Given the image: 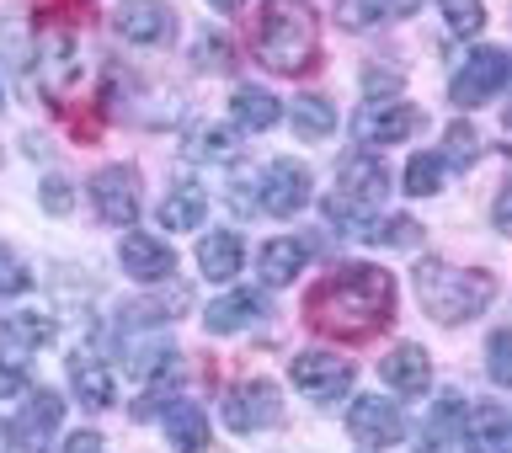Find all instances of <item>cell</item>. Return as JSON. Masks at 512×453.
Masks as SVG:
<instances>
[{"mask_svg": "<svg viewBox=\"0 0 512 453\" xmlns=\"http://www.w3.org/2000/svg\"><path fill=\"white\" fill-rule=\"evenodd\" d=\"M347 432H352V443H363V448H395L406 438V416H400V406L384 395H358L347 406Z\"/></svg>", "mask_w": 512, "mask_h": 453, "instance_id": "9", "label": "cell"}, {"mask_svg": "<svg viewBox=\"0 0 512 453\" xmlns=\"http://www.w3.org/2000/svg\"><path fill=\"white\" fill-rule=\"evenodd\" d=\"M352 368L347 358H336V352H299L294 363H288V379L299 384V395L320 400V406H331V400L352 395Z\"/></svg>", "mask_w": 512, "mask_h": 453, "instance_id": "7", "label": "cell"}, {"mask_svg": "<svg viewBox=\"0 0 512 453\" xmlns=\"http://www.w3.org/2000/svg\"><path fill=\"white\" fill-rule=\"evenodd\" d=\"M459 453H512V422L502 406H475L459 416Z\"/></svg>", "mask_w": 512, "mask_h": 453, "instance_id": "16", "label": "cell"}, {"mask_svg": "<svg viewBox=\"0 0 512 453\" xmlns=\"http://www.w3.org/2000/svg\"><path fill=\"white\" fill-rule=\"evenodd\" d=\"M198 64H203V70H230V64H235L230 38H224V32H203V38H198Z\"/></svg>", "mask_w": 512, "mask_h": 453, "instance_id": "35", "label": "cell"}, {"mask_svg": "<svg viewBox=\"0 0 512 453\" xmlns=\"http://www.w3.org/2000/svg\"><path fill=\"white\" fill-rule=\"evenodd\" d=\"M422 107L411 102H363L358 112H352V139L368 144V150H390V144L422 134Z\"/></svg>", "mask_w": 512, "mask_h": 453, "instance_id": "5", "label": "cell"}, {"mask_svg": "<svg viewBox=\"0 0 512 453\" xmlns=\"http://www.w3.org/2000/svg\"><path fill=\"white\" fill-rule=\"evenodd\" d=\"M256 315H267V299L256 294V288H235V294H224V299L208 304L203 326H208V336H235V331H246Z\"/></svg>", "mask_w": 512, "mask_h": 453, "instance_id": "20", "label": "cell"}, {"mask_svg": "<svg viewBox=\"0 0 512 453\" xmlns=\"http://www.w3.org/2000/svg\"><path fill=\"white\" fill-rule=\"evenodd\" d=\"M32 288V272H27V262L16 256L11 246H0V294L6 299H16V294H27Z\"/></svg>", "mask_w": 512, "mask_h": 453, "instance_id": "33", "label": "cell"}, {"mask_svg": "<svg viewBox=\"0 0 512 453\" xmlns=\"http://www.w3.org/2000/svg\"><path fill=\"white\" fill-rule=\"evenodd\" d=\"M224 427L240 432V438H251V432H262V427H278L283 422V400H278V384L272 379H246V384H235L230 395H224Z\"/></svg>", "mask_w": 512, "mask_h": 453, "instance_id": "6", "label": "cell"}, {"mask_svg": "<svg viewBox=\"0 0 512 453\" xmlns=\"http://www.w3.org/2000/svg\"><path fill=\"white\" fill-rule=\"evenodd\" d=\"M59 422H64V400L54 390H32L22 416H16V427H11V438H16L22 453H48V448H54Z\"/></svg>", "mask_w": 512, "mask_h": 453, "instance_id": "14", "label": "cell"}, {"mask_svg": "<svg viewBox=\"0 0 512 453\" xmlns=\"http://www.w3.org/2000/svg\"><path fill=\"white\" fill-rule=\"evenodd\" d=\"M507 208H512V192L502 187V192H496V208H491V219H496V230H507Z\"/></svg>", "mask_w": 512, "mask_h": 453, "instance_id": "39", "label": "cell"}, {"mask_svg": "<svg viewBox=\"0 0 512 453\" xmlns=\"http://www.w3.org/2000/svg\"><path fill=\"white\" fill-rule=\"evenodd\" d=\"M438 155H443L448 171H470L475 155H480V134H475L470 123H454V128L443 134V150H438Z\"/></svg>", "mask_w": 512, "mask_h": 453, "instance_id": "30", "label": "cell"}, {"mask_svg": "<svg viewBox=\"0 0 512 453\" xmlns=\"http://www.w3.org/2000/svg\"><path fill=\"white\" fill-rule=\"evenodd\" d=\"M187 160H230L235 155V134L230 128H214V123H203V128H192L187 134Z\"/></svg>", "mask_w": 512, "mask_h": 453, "instance_id": "29", "label": "cell"}, {"mask_svg": "<svg viewBox=\"0 0 512 453\" xmlns=\"http://www.w3.org/2000/svg\"><path fill=\"white\" fill-rule=\"evenodd\" d=\"M336 198L363 208V214H374V208L390 198V166H384L379 155H347L342 171H336Z\"/></svg>", "mask_w": 512, "mask_h": 453, "instance_id": "10", "label": "cell"}, {"mask_svg": "<svg viewBox=\"0 0 512 453\" xmlns=\"http://www.w3.org/2000/svg\"><path fill=\"white\" fill-rule=\"evenodd\" d=\"M288 123H294V134H299V139H331L336 107L326 102V96H299L294 112H288Z\"/></svg>", "mask_w": 512, "mask_h": 453, "instance_id": "26", "label": "cell"}, {"mask_svg": "<svg viewBox=\"0 0 512 453\" xmlns=\"http://www.w3.org/2000/svg\"><path fill=\"white\" fill-rule=\"evenodd\" d=\"M390 320H395V278L384 267L347 262L331 278H320L310 294V326L326 336H342V342H363Z\"/></svg>", "mask_w": 512, "mask_h": 453, "instance_id": "1", "label": "cell"}, {"mask_svg": "<svg viewBox=\"0 0 512 453\" xmlns=\"http://www.w3.org/2000/svg\"><path fill=\"white\" fill-rule=\"evenodd\" d=\"M208 6H214V11H240L246 0H208Z\"/></svg>", "mask_w": 512, "mask_h": 453, "instance_id": "40", "label": "cell"}, {"mask_svg": "<svg viewBox=\"0 0 512 453\" xmlns=\"http://www.w3.org/2000/svg\"><path fill=\"white\" fill-rule=\"evenodd\" d=\"M208 214V192L198 182H176L166 192V203H160V224H166L171 235H182V230H198Z\"/></svg>", "mask_w": 512, "mask_h": 453, "instance_id": "24", "label": "cell"}, {"mask_svg": "<svg viewBox=\"0 0 512 453\" xmlns=\"http://www.w3.org/2000/svg\"><path fill=\"white\" fill-rule=\"evenodd\" d=\"M443 176H448V166H443L438 150H416L406 160V192H411V198H432V192H443Z\"/></svg>", "mask_w": 512, "mask_h": 453, "instance_id": "28", "label": "cell"}, {"mask_svg": "<svg viewBox=\"0 0 512 453\" xmlns=\"http://www.w3.org/2000/svg\"><path fill=\"white\" fill-rule=\"evenodd\" d=\"M443 22H448V32H459V38H475V32L486 27V6H480V0H443Z\"/></svg>", "mask_w": 512, "mask_h": 453, "instance_id": "32", "label": "cell"}, {"mask_svg": "<svg viewBox=\"0 0 512 453\" xmlns=\"http://www.w3.org/2000/svg\"><path fill=\"white\" fill-rule=\"evenodd\" d=\"M240 262H246V246H240L235 230H214V235L198 240V267H203L208 283H230L240 272Z\"/></svg>", "mask_w": 512, "mask_h": 453, "instance_id": "21", "label": "cell"}, {"mask_svg": "<svg viewBox=\"0 0 512 453\" xmlns=\"http://www.w3.org/2000/svg\"><path fill=\"white\" fill-rule=\"evenodd\" d=\"M368 246H384V251H406L422 240V224H416L411 214H390V219H368V230H363Z\"/></svg>", "mask_w": 512, "mask_h": 453, "instance_id": "27", "label": "cell"}, {"mask_svg": "<svg viewBox=\"0 0 512 453\" xmlns=\"http://www.w3.org/2000/svg\"><path fill=\"white\" fill-rule=\"evenodd\" d=\"M38 203H43L54 219H64V214L75 208V192H70V182H64V176H43V187H38Z\"/></svg>", "mask_w": 512, "mask_h": 453, "instance_id": "36", "label": "cell"}, {"mask_svg": "<svg viewBox=\"0 0 512 453\" xmlns=\"http://www.w3.org/2000/svg\"><path fill=\"white\" fill-rule=\"evenodd\" d=\"M64 453H102V432H91V427H80L64 438Z\"/></svg>", "mask_w": 512, "mask_h": 453, "instance_id": "38", "label": "cell"}, {"mask_svg": "<svg viewBox=\"0 0 512 453\" xmlns=\"http://www.w3.org/2000/svg\"><path fill=\"white\" fill-rule=\"evenodd\" d=\"M507 75H512V59L507 48H470V59L454 70V80H448V102L454 107H486L496 102V96L507 91Z\"/></svg>", "mask_w": 512, "mask_h": 453, "instance_id": "4", "label": "cell"}, {"mask_svg": "<svg viewBox=\"0 0 512 453\" xmlns=\"http://www.w3.org/2000/svg\"><path fill=\"white\" fill-rule=\"evenodd\" d=\"M507 352H512V331H496L491 336V347H486V374L496 390H507L512 384V363H507Z\"/></svg>", "mask_w": 512, "mask_h": 453, "instance_id": "34", "label": "cell"}, {"mask_svg": "<svg viewBox=\"0 0 512 453\" xmlns=\"http://www.w3.org/2000/svg\"><path fill=\"white\" fill-rule=\"evenodd\" d=\"M422 0H336V27L347 32H368L374 22H384V16H411Z\"/></svg>", "mask_w": 512, "mask_h": 453, "instance_id": "25", "label": "cell"}, {"mask_svg": "<svg viewBox=\"0 0 512 453\" xmlns=\"http://www.w3.org/2000/svg\"><path fill=\"white\" fill-rule=\"evenodd\" d=\"M304 267H310V246H304V240H294V235L267 240V246L256 251V278H262L267 288H288Z\"/></svg>", "mask_w": 512, "mask_h": 453, "instance_id": "19", "label": "cell"}, {"mask_svg": "<svg viewBox=\"0 0 512 453\" xmlns=\"http://www.w3.org/2000/svg\"><path fill=\"white\" fill-rule=\"evenodd\" d=\"M38 75L48 96H70L80 80V43L70 27H48L38 38Z\"/></svg>", "mask_w": 512, "mask_h": 453, "instance_id": "12", "label": "cell"}, {"mask_svg": "<svg viewBox=\"0 0 512 453\" xmlns=\"http://www.w3.org/2000/svg\"><path fill=\"white\" fill-rule=\"evenodd\" d=\"M0 107H6V91H0Z\"/></svg>", "mask_w": 512, "mask_h": 453, "instance_id": "42", "label": "cell"}, {"mask_svg": "<svg viewBox=\"0 0 512 453\" xmlns=\"http://www.w3.org/2000/svg\"><path fill=\"white\" fill-rule=\"evenodd\" d=\"M118 262L134 283H166L176 272V251L166 246V240L144 235V230H123L118 240Z\"/></svg>", "mask_w": 512, "mask_h": 453, "instance_id": "15", "label": "cell"}, {"mask_svg": "<svg viewBox=\"0 0 512 453\" xmlns=\"http://www.w3.org/2000/svg\"><path fill=\"white\" fill-rule=\"evenodd\" d=\"M27 395V368L16 358H0V400H16Z\"/></svg>", "mask_w": 512, "mask_h": 453, "instance_id": "37", "label": "cell"}, {"mask_svg": "<svg viewBox=\"0 0 512 453\" xmlns=\"http://www.w3.org/2000/svg\"><path fill=\"white\" fill-rule=\"evenodd\" d=\"M70 390L86 411H107L112 400H118V384H112V368H107L102 352H91V347L75 352L70 358Z\"/></svg>", "mask_w": 512, "mask_h": 453, "instance_id": "17", "label": "cell"}, {"mask_svg": "<svg viewBox=\"0 0 512 453\" xmlns=\"http://www.w3.org/2000/svg\"><path fill=\"white\" fill-rule=\"evenodd\" d=\"M6 336H11V342L22 347V352L48 347V342H54V320L38 315V310H22V315H11V320H6Z\"/></svg>", "mask_w": 512, "mask_h": 453, "instance_id": "31", "label": "cell"}, {"mask_svg": "<svg viewBox=\"0 0 512 453\" xmlns=\"http://www.w3.org/2000/svg\"><path fill=\"white\" fill-rule=\"evenodd\" d=\"M0 453H11V427H0Z\"/></svg>", "mask_w": 512, "mask_h": 453, "instance_id": "41", "label": "cell"}, {"mask_svg": "<svg viewBox=\"0 0 512 453\" xmlns=\"http://www.w3.org/2000/svg\"><path fill=\"white\" fill-rule=\"evenodd\" d=\"M112 32H118V38H128V43H144V48L171 43L176 11L166 6V0H123V6L112 11Z\"/></svg>", "mask_w": 512, "mask_h": 453, "instance_id": "13", "label": "cell"}, {"mask_svg": "<svg viewBox=\"0 0 512 453\" xmlns=\"http://www.w3.org/2000/svg\"><path fill=\"white\" fill-rule=\"evenodd\" d=\"M91 203H96V214H102L107 224L134 230V219H139V176L128 166H102L91 176Z\"/></svg>", "mask_w": 512, "mask_h": 453, "instance_id": "11", "label": "cell"}, {"mask_svg": "<svg viewBox=\"0 0 512 453\" xmlns=\"http://www.w3.org/2000/svg\"><path fill=\"white\" fill-rule=\"evenodd\" d=\"M379 379L390 384L395 395H427L432 390V358L416 342H400L379 358Z\"/></svg>", "mask_w": 512, "mask_h": 453, "instance_id": "18", "label": "cell"}, {"mask_svg": "<svg viewBox=\"0 0 512 453\" xmlns=\"http://www.w3.org/2000/svg\"><path fill=\"white\" fill-rule=\"evenodd\" d=\"M230 118H235V128H246V134H267V128L283 118V107H278V96L262 91V86H235Z\"/></svg>", "mask_w": 512, "mask_h": 453, "instance_id": "22", "label": "cell"}, {"mask_svg": "<svg viewBox=\"0 0 512 453\" xmlns=\"http://www.w3.org/2000/svg\"><path fill=\"white\" fill-rule=\"evenodd\" d=\"M256 208L272 219H294L299 208H310V171L299 166V160H272L262 171V182H256Z\"/></svg>", "mask_w": 512, "mask_h": 453, "instance_id": "8", "label": "cell"}, {"mask_svg": "<svg viewBox=\"0 0 512 453\" xmlns=\"http://www.w3.org/2000/svg\"><path fill=\"white\" fill-rule=\"evenodd\" d=\"M320 32H315V11L304 0H267L262 27H256V59L278 75H299L315 64Z\"/></svg>", "mask_w": 512, "mask_h": 453, "instance_id": "3", "label": "cell"}, {"mask_svg": "<svg viewBox=\"0 0 512 453\" xmlns=\"http://www.w3.org/2000/svg\"><path fill=\"white\" fill-rule=\"evenodd\" d=\"M416 299L438 326H464V320L491 310L496 278L480 267H454L443 256H427V262H416Z\"/></svg>", "mask_w": 512, "mask_h": 453, "instance_id": "2", "label": "cell"}, {"mask_svg": "<svg viewBox=\"0 0 512 453\" xmlns=\"http://www.w3.org/2000/svg\"><path fill=\"white\" fill-rule=\"evenodd\" d=\"M166 443H171V453H203L208 448V416L198 400H176L166 411Z\"/></svg>", "mask_w": 512, "mask_h": 453, "instance_id": "23", "label": "cell"}]
</instances>
